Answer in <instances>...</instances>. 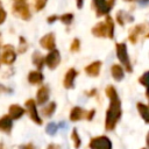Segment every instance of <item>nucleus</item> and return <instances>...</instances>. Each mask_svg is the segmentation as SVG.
<instances>
[{
  "label": "nucleus",
  "mask_w": 149,
  "mask_h": 149,
  "mask_svg": "<svg viewBox=\"0 0 149 149\" xmlns=\"http://www.w3.org/2000/svg\"><path fill=\"white\" fill-rule=\"evenodd\" d=\"M146 28H147V24L146 23H141V24H136L135 27H133L130 30H129V41L132 43H136L137 40H139V36L142 35L144 31H146Z\"/></svg>",
  "instance_id": "8"
},
{
  "label": "nucleus",
  "mask_w": 149,
  "mask_h": 149,
  "mask_svg": "<svg viewBox=\"0 0 149 149\" xmlns=\"http://www.w3.org/2000/svg\"><path fill=\"white\" fill-rule=\"evenodd\" d=\"M16 59V52H15V49L13 45L10 44H6L3 47V52L1 55V63L6 64V65H10L15 62Z\"/></svg>",
  "instance_id": "5"
},
{
  "label": "nucleus",
  "mask_w": 149,
  "mask_h": 149,
  "mask_svg": "<svg viewBox=\"0 0 149 149\" xmlns=\"http://www.w3.org/2000/svg\"><path fill=\"white\" fill-rule=\"evenodd\" d=\"M6 17H7V13H6V10L2 8V6H1V2H0V24L5 22Z\"/></svg>",
  "instance_id": "32"
},
{
  "label": "nucleus",
  "mask_w": 149,
  "mask_h": 149,
  "mask_svg": "<svg viewBox=\"0 0 149 149\" xmlns=\"http://www.w3.org/2000/svg\"><path fill=\"white\" fill-rule=\"evenodd\" d=\"M115 50H116V56L119 58V61L121 62V64L123 65V68L126 69V71L132 72L133 71V66L127 52V45L126 43H116L115 44Z\"/></svg>",
  "instance_id": "2"
},
{
  "label": "nucleus",
  "mask_w": 149,
  "mask_h": 149,
  "mask_svg": "<svg viewBox=\"0 0 149 149\" xmlns=\"http://www.w3.org/2000/svg\"><path fill=\"white\" fill-rule=\"evenodd\" d=\"M142 149H146V148H142Z\"/></svg>",
  "instance_id": "46"
},
{
  "label": "nucleus",
  "mask_w": 149,
  "mask_h": 149,
  "mask_svg": "<svg viewBox=\"0 0 149 149\" xmlns=\"http://www.w3.org/2000/svg\"><path fill=\"white\" fill-rule=\"evenodd\" d=\"M105 93L109 99V107L106 111L105 118V128L107 130H113L121 116V101L114 86L108 85L105 90Z\"/></svg>",
  "instance_id": "1"
},
{
  "label": "nucleus",
  "mask_w": 149,
  "mask_h": 149,
  "mask_svg": "<svg viewBox=\"0 0 149 149\" xmlns=\"http://www.w3.org/2000/svg\"><path fill=\"white\" fill-rule=\"evenodd\" d=\"M31 59H33V63L35 64V66H36L38 70H42L43 64H44V57H43L38 51H35V52L33 54Z\"/></svg>",
  "instance_id": "22"
},
{
  "label": "nucleus",
  "mask_w": 149,
  "mask_h": 149,
  "mask_svg": "<svg viewBox=\"0 0 149 149\" xmlns=\"http://www.w3.org/2000/svg\"><path fill=\"white\" fill-rule=\"evenodd\" d=\"M111 73H112V77H113L115 80L120 81V80L123 79L125 70H123V68H122L121 65L114 64V65H112V68H111Z\"/></svg>",
  "instance_id": "19"
},
{
  "label": "nucleus",
  "mask_w": 149,
  "mask_h": 149,
  "mask_svg": "<svg viewBox=\"0 0 149 149\" xmlns=\"http://www.w3.org/2000/svg\"><path fill=\"white\" fill-rule=\"evenodd\" d=\"M28 48V44L23 37H20V47H19V52H26Z\"/></svg>",
  "instance_id": "31"
},
{
  "label": "nucleus",
  "mask_w": 149,
  "mask_h": 149,
  "mask_svg": "<svg viewBox=\"0 0 149 149\" xmlns=\"http://www.w3.org/2000/svg\"><path fill=\"white\" fill-rule=\"evenodd\" d=\"M137 1H139V3H140L141 6H146V5L149 3V0H137Z\"/></svg>",
  "instance_id": "37"
},
{
  "label": "nucleus",
  "mask_w": 149,
  "mask_h": 149,
  "mask_svg": "<svg viewBox=\"0 0 149 149\" xmlns=\"http://www.w3.org/2000/svg\"><path fill=\"white\" fill-rule=\"evenodd\" d=\"M146 95H147V98L149 99V86H147V91H146Z\"/></svg>",
  "instance_id": "43"
},
{
  "label": "nucleus",
  "mask_w": 149,
  "mask_h": 149,
  "mask_svg": "<svg viewBox=\"0 0 149 149\" xmlns=\"http://www.w3.org/2000/svg\"><path fill=\"white\" fill-rule=\"evenodd\" d=\"M78 72L76 71V69L71 68L68 70L65 77H64V81H63V85L65 88H72L74 86V78L77 77Z\"/></svg>",
  "instance_id": "11"
},
{
  "label": "nucleus",
  "mask_w": 149,
  "mask_h": 149,
  "mask_svg": "<svg viewBox=\"0 0 149 149\" xmlns=\"http://www.w3.org/2000/svg\"><path fill=\"white\" fill-rule=\"evenodd\" d=\"M0 92H1V93H3V92H5V93H10L12 90H9L8 87H6V86H3V85L0 84Z\"/></svg>",
  "instance_id": "34"
},
{
  "label": "nucleus",
  "mask_w": 149,
  "mask_h": 149,
  "mask_svg": "<svg viewBox=\"0 0 149 149\" xmlns=\"http://www.w3.org/2000/svg\"><path fill=\"white\" fill-rule=\"evenodd\" d=\"M24 105H26V107H27V111H28V113H29L30 119H31L35 123H37V125H42V119H41V116L38 115V112H37L35 101H34L33 99H28V100L26 101Z\"/></svg>",
  "instance_id": "7"
},
{
  "label": "nucleus",
  "mask_w": 149,
  "mask_h": 149,
  "mask_svg": "<svg viewBox=\"0 0 149 149\" xmlns=\"http://www.w3.org/2000/svg\"><path fill=\"white\" fill-rule=\"evenodd\" d=\"M114 2H115V0H107V3H108V6H109V7H113Z\"/></svg>",
  "instance_id": "39"
},
{
  "label": "nucleus",
  "mask_w": 149,
  "mask_h": 149,
  "mask_svg": "<svg viewBox=\"0 0 149 149\" xmlns=\"http://www.w3.org/2000/svg\"><path fill=\"white\" fill-rule=\"evenodd\" d=\"M56 20H58V16H56V15H52V16H49L48 19H47V21H48V23H54Z\"/></svg>",
  "instance_id": "35"
},
{
  "label": "nucleus",
  "mask_w": 149,
  "mask_h": 149,
  "mask_svg": "<svg viewBox=\"0 0 149 149\" xmlns=\"http://www.w3.org/2000/svg\"><path fill=\"white\" fill-rule=\"evenodd\" d=\"M48 149H58V147H57L56 144H50V146L48 147Z\"/></svg>",
  "instance_id": "41"
},
{
  "label": "nucleus",
  "mask_w": 149,
  "mask_h": 149,
  "mask_svg": "<svg viewBox=\"0 0 149 149\" xmlns=\"http://www.w3.org/2000/svg\"><path fill=\"white\" fill-rule=\"evenodd\" d=\"M95 92H97L95 90H92V91H90V92H87V95H88V97H91V95H93V94H95Z\"/></svg>",
  "instance_id": "40"
},
{
  "label": "nucleus",
  "mask_w": 149,
  "mask_h": 149,
  "mask_svg": "<svg viewBox=\"0 0 149 149\" xmlns=\"http://www.w3.org/2000/svg\"><path fill=\"white\" fill-rule=\"evenodd\" d=\"M94 114H95V111L94 109H91V111H88V112H86V119L87 120H92L93 119V116H94Z\"/></svg>",
  "instance_id": "33"
},
{
  "label": "nucleus",
  "mask_w": 149,
  "mask_h": 149,
  "mask_svg": "<svg viewBox=\"0 0 149 149\" xmlns=\"http://www.w3.org/2000/svg\"><path fill=\"white\" fill-rule=\"evenodd\" d=\"M8 113H9V118L12 120H17L24 114V108L21 107L20 105H16V104L15 105H10Z\"/></svg>",
  "instance_id": "14"
},
{
  "label": "nucleus",
  "mask_w": 149,
  "mask_h": 149,
  "mask_svg": "<svg viewBox=\"0 0 149 149\" xmlns=\"http://www.w3.org/2000/svg\"><path fill=\"white\" fill-rule=\"evenodd\" d=\"M71 139L73 141V144H74V148L76 149H79V147L81 146V140L79 137V134L77 132V129H72V133H71Z\"/></svg>",
  "instance_id": "25"
},
{
  "label": "nucleus",
  "mask_w": 149,
  "mask_h": 149,
  "mask_svg": "<svg viewBox=\"0 0 149 149\" xmlns=\"http://www.w3.org/2000/svg\"><path fill=\"white\" fill-rule=\"evenodd\" d=\"M146 141H147V146H148V148H149V132H148V134H147V139H146Z\"/></svg>",
  "instance_id": "42"
},
{
  "label": "nucleus",
  "mask_w": 149,
  "mask_h": 149,
  "mask_svg": "<svg viewBox=\"0 0 149 149\" xmlns=\"http://www.w3.org/2000/svg\"><path fill=\"white\" fill-rule=\"evenodd\" d=\"M137 111L140 113V115L142 116V119L146 122H149V106L144 105L143 102H137Z\"/></svg>",
  "instance_id": "20"
},
{
  "label": "nucleus",
  "mask_w": 149,
  "mask_h": 149,
  "mask_svg": "<svg viewBox=\"0 0 149 149\" xmlns=\"http://www.w3.org/2000/svg\"><path fill=\"white\" fill-rule=\"evenodd\" d=\"M47 2H48V0H35V2H34V7H35V10H37V12L42 10V9L45 7Z\"/></svg>",
  "instance_id": "28"
},
{
  "label": "nucleus",
  "mask_w": 149,
  "mask_h": 149,
  "mask_svg": "<svg viewBox=\"0 0 149 149\" xmlns=\"http://www.w3.org/2000/svg\"><path fill=\"white\" fill-rule=\"evenodd\" d=\"M49 95H50V91H49V87L47 85H43L38 88L37 93H36V100H37V104L40 105H44L48 100H49Z\"/></svg>",
  "instance_id": "12"
},
{
  "label": "nucleus",
  "mask_w": 149,
  "mask_h": 149,
  "mask_svg": "<svg viewBox=\"0 0 149 149\" xmlns=\"http://www.w3.org/2000/svg\"><path fill=\"white\" fill-rule=\"evenodd\" d=\"M84 116H86V112H85L81 107L76 106V107H73V108L71 109V112H70V120H71V121H79V120H81Z\"/></svg>",
  "instance_id": "18"
},
{
  "label": "nucleus",
  "mask_w": 149,
  "mask_h": 149,
  "mask_svg": "<svg viewBox=\"0 0 149 149\" xmlns=\"http://www.w3.org/2000/svg\"><path fill=\"white\" fill-rule=\"evenodd\" d=\"M105 26H106V30H107V37L113 38L114 37V21L109 15L106 16Z\"/></svg>",
  "instance_id": "21"
},
{
  "label": "nucleus",
  "mask_w": 149,
  "mask_h": 149,
  "mask_svg": "<svg viewBox=\"0 0 149 149\" xmlns=\"http://www.w3.org/2000/svg\"><path fill=\"white\" fill-rule=\"evenodd\" d=\"M79 49H80V41L78 38H73V41H72V43L70 45V50L72 52H77Z\"/></svg>",
  "instance_id": "29"
},
{
  "label": "nucleus",
  "mask_w": 149,
  "mask_h": 149,
  "mask_svg": "<svg viewBox=\"0 0 149 149\" xmlns=\"http://www.w3.org/2000/svg\"><path fill=\"white\" fill-rule=\"evenodd\" d=\"M57 125L55 123V122H50V123H48L47 125V127H45V132L49 134V135H55L56 134V132H57Z\"/></svg>",
  "instance_id": "27"
},
{
  "label": "nucleus",
  "mask_w": 149,
  "mask_h": 149,
  "mask_svg": "<svg viewBox=\"0 0 149 149\" xmlns=\"http://www.w3.org/2000/svg\"><path fill=\"white\" fill-rule=\"evenodd\" d=\"M100 68H101V62L95 61V62H92L91 64H88L85 68V72H86V74H88L91 77H97L100 72Z\"/></svg>",
  "instance_id": "13"
},
{
  "label": "nucleus",
  "mask_w": 149,
  "mask_h": 149,
  "mask_svg": "<svg viewBox=\"0 0 149 149\" xmlns=\"http://www.w3.org/2000/svg\"><path fill=\"white\" fill-rule=\"evenodd\" d=\"M12 10H13V13L15 15H17L22 20H29L31 17V13H30L29 6L24 1H16L13 5Z\"/></svg>",
  "instance_id": "3"
},
{
  "label": "nucleus",
  "mask_w": 149,
  "mask_h": 149,
  "mask_svg": "<svg viewBox=\"0 0 149 149\" xmlns=\"http://www.w3.org/2000/svg\"><path fill=\"white\" fill-rule=\"evenodd\" d=\"M93 5H94V8H95V13L98 16H101V15H105V14H108L111 8L107 3V0H93Z\"/></svg>",
  "instance_id": "9"
},
{
  "label": "nucleus",
  "mask_w": 149,
  "mask_h": 149,
  "mask_svg": "<svg viewBox=\"0 0 149 149\" xmlns=\"http://www.w3.org/2000/svg\"><path fill=\"white\" fill-rule=\"evenodd\" d=\"M20 149H34V147H33V144L28 143V144H24V146H22Z\"/></svg>",
  "instance_id": "36"
},
{
  "label": "nucleus",
  "mask_w": 149,
  "mask_h": 149,
  "mask_svg": "<svg viewBox=\"0 0 149 149\" xmlns=\"http://www.w3.org/2000/svg\"><path fill=\"white\" fill-rule=\"evenodd\" d=\"M56 111V102H49L47 106H44L43 108H42V114L44 115V116H47V118H49V116H51L52 114H54V112Z\"/></svg>",
  "instance_id": "24"
},
{
  "label": "nucleus",
  "mask_w": 149,
  "mask_h": 149,
  "mask_svg": "<svg viewBox=\"0 0 149 149\" xmlns=\"http://www.w3.org/2000/svg\"><path fill=\"white\" fill-rule=\"evenodd\" d=\"M88 147L91 149H112V142L107 136H95L90 141Z\"/></svg>",
  "instance_id": "4"
},
{
  "label": "nucleus",
  "mask_w": 149,
  "mask_h": 149,
  "mask_svg": "<svg viewBox=\"0 0 149 149\" xmlns=\"http://www.w3.org/2000/svg\"><path fill=\"white\" fill-rule=\"evenodd\" d=\"M116 21H118V23H119L120 26H123L127 21H129V22L133 21V16H130L129 14H127V13L120 10V12H118V14H116Z\"/></svg>",
  "instance_id": "23"
},
{
  "label": "nucleus",
  "mask_w": 149,
  "mask_h": 149,
  "mask_svg": "<svg viewBox=\"0 0 149 149\" xmlns=\"http://www.w3.org/2000/svg\"><path fill=\"white\" fill-rule=\"evenodd\" d=\"M16 1H23V0H16Z\"/></svg>",
  "instance_id": "45"
},
{
  "label": "nucleus",
  "mask_w": 149,
  "mask_h": 149,
  "mask_svg": "<svg viewBox=\"0 0 149 149\" xmlns=\"http://www.w3.org/2000/svg\"><path fill=\"white\" fill-rule=\"evenodd\" d=\"M64 24H70L71 22H72V20H73V14L72 13H65V14H63L62 16H59L58 17Z\"/></svg>",
  "instance_id": "26"
},
{
  "label": "nucleus",
  "mask_w": 149,
  "mask_h": 149,
  "mask_svg": "<svg viewBox=\"0 0 149 149\" xmlns=\"http://www.w3.org/2000/svg\"><path fill=\"white\" fill-rule=\"evenodd\" d=\"M126 1H134V0H126Z\"/></svg>",
  "instance_id": "44"
},
{
  "label": "nucleus",
  "mask_w": 149,
  "mask_h": 149,
  "mask_svg": "<svg viewBox=\"0 0 149 149\" xmlns=\"http://www.w3.org/2000/svg\"><path fill=\"white\" fill-rule=\"evenodd\" d=\"M77 1V7L78 8H81L83 7V2H84V0H76Z\"/></svg>",
  "instance_id": "38"
},
{
  "label": "nucleus",
  "mask_w": 149,
  "mask_h": 149,
  "mask_svg": "<svg viewBox=\"0 0 149 149\" xmlns=\"http://www.w3.org/2000/svg\"><path fill=\"white\" fill-rule=\"evenodd\" d=\"M92 34L97 37H107V30H106L105 22H98L92 28Z\"/></svg>",
  "instance_id": "17"
},
{
  "label": "nucleus",
  "mask_w": 149,
  "mask_h": 149,
  "mask_svg": "<svg viewBox=\"0 0 149 149\" xmlns=\"http://www.w3.org/2000/svg\"><path fill=\"white\" fill-rule=\"evenodd\" d=\"M12 127H13V122H12V119L9 118V115H3L0 118V132L10 133Z\"/></svg>",
  "instance_id": "15"
},
{
  "label": "nucleus",
  "mask_w": 149,
  "mask_h": 149,
  "mask_svg": "<svg viewBox=\"0 0 149 149\" xmlns=\"http://www.w3.org/2000/svg\"><path fill=\"white\" fill-rule=\"evenodd\" d=\"M55 35L52 33H49L47 35H44L41 40H40V45L47 50H52L55 49Z\"/></svg>",
  "instance_id": "10"
},
{
  "label": "nucleus",
  "mask_w": 149,
  "mask_h": 149,
  "mask_svg": "<svg viewBox=\"0 0 149 149\" xmlns=\"http://www.w3.org/2000/svg\"><path fill=\"white\" fill-rule=\"evenodd\" d=\"M43 79H44V76H43V73H42L41 71H38V70L31 71V72H29V74H28V81H29L30 84H33V85L41 84V83L43 81Z\"/></svg>",
  "instance_id": "16"
},
{
  "label": "nucleus",
  "mask_w": 149,
  "mask_h": 149,
  "mask_svg": "<svg viewBox=\"0 0 149 149\" xmlns=\"http://www.w3.org/2000/svg\"><path fill=\"white\" fill-rule=\"evenodd\" d=\"M139 81L142 84V85H146V86H149V71H147V72H144L141 77H140V79H139Z\"/></svg>",
  "instance_id": "30"
},
{
  "label": "nucleus",
  "mask_w": 149,
  "mask_h": 149,
  "mask_svg": "<svg viewBox=\"0 0 149 149\" xmlns=\"http://www.w3.org/2000/svg\"><path fill=\"white\" fill-rule=\"evenodd\" d=\"M44 63L47 64V66L51 70H55L58 64L61 63V54L57 49H52L49 51V54L45 56L44 58Z\"/></svg>",
  "instance_id": "6"
}]
</instances>
